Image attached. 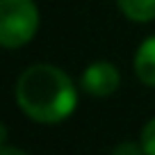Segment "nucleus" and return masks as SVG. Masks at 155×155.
<instances>
[{
  "mask_svg": "<svg viewBox=\"0 0 155 155\" xmlns=\"http://www.w3.org/2000/svg\"><path fill=\"white\" fill-rule=\"evenodd\" d=\"M14 96L25 116L37 123H59L73 114L78 91L71 78L53 64H34L16 80Z\"/></svg>",
  "mask_w": 155,
  "mask_h": 155,
  "instance_id": "1",
  "label": "nucleus"
},
{
  "mask_svg": "<svg viewBox=\"0 0 155 155\" xmlns=\"http://www.w3.org/2000/svg\"><path fill=\"white\" fill-rule=\"evenodd\" d=\"M39 9L34 0H0V44L14 50L37 34Z\"/></svg>",
  "mask_w": 155,
  "mask_h": 155,
  "instance_id": "2",
  "label": "nucleus"
},
{
  "mask_svg": "<svg viewBox=\"0 0 155 155\" xmlns=\"http://www.w3.org/2000/svg\"><path fill=\"white\" fill-rule=\"evenodd\" d=\"M80 84L89 96L105 98L110 94H114L121 84V73L112 62H94L84 68Z\"/></svg>",
  "mask_w": 155,
  "mask_h": 155,
  "instance_id": "3",
  "label": "nucleus"
},
{
  "mask_svg": "<svg viewBox=\"0 0 155 155\" xmlns=\"http://www.w3.org/2000/svg\"><path fill=\"white\" fill-rule=\"evenodd\" d=\"M135 73L144 84L155 87V34L146 37L135 55Z\"/></svg>",
  "mask_w": 155,
  "mask_h": 155,
  "instance_id": "4",
  "label": "nucleus"
},
{
  "mask_svg": "<svg viewBox=\"0 0 155 155\" xmlns=\"http://www.w3.org/2000/svg\"><path fill=\"white\" fill-rule=\"evenodd\" d=\"M116 5L126 18L135 23L155 21V0H116Z\"/></svg>",
  "mask_w": 155,
  "mask_h": 155,
  "instance_id": "5",
  "label": "nucleus"
},
{
  "mask_svg": "<svg viewBox=\"0 0 155 155\" xmlns=\"http://www.w3.org/2000/svg\"><path fill=\"white\" fill-rule=\"evenodd\" d=\"M139 144H141V148H144V155H155V116L141 128Z\"/></svg>",
  "mask_w": 155,
  "mask_h": 155,
  "instance_id": "6",
  "label": "nucleus"
},
{
  "mask_svg": "<svg viewBox=\"0 0 155 155\" xmlns=\"http://www.w3.org/2000/svg\"><path fill=\"white\" fill-rule=\"evenodd\" d=\"M112 155H144V148H141V144H135V141H121L112 150Z\"/></svg>",
  "mask_w": 155,
  "mask_h": 155,
  "instance_id": "7",
  "label": "nucleus"
},
{
  "mask_svg": "<svg viewBox=\"0 0 155 155\" xmlns=\"http://www.w3.org/2000/svg\"><path fill=\"white\" fill-rule=\"evenodd\" d=\"M0 155H28V153H23V150H18V148H12V146H2Z\"/></svg>",
  "mask_w": 155,
  "mask_h": 155,
  "instance_id": "8",
  "label": "nucleus"
}]
</instances>
